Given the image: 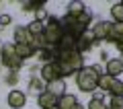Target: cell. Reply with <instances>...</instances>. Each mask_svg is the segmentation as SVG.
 Returning a JSON list of instances; mask_svg holds the SVG:
<instances>
[{"label": "cell", "instance_id": "7a4b0ae2", "mask_svg": "<svg viewBox=\"0 0 123 109\" xmlns=\"http://www.w3.org/2000/svg\"><path fill=\"white\" fill-rule=\"evenodd\" d=\"M57 66H60L62 70V76L66 78V76H72V74H78L80 70L84 68V56L78 52V49H74V52H66V54H60L57 56Z\"/></svg>", "mask_w": 123, "mask_h": 109}, {"label": "cell", "instance_id": "44dd1931", "mask_svg": "<svg viewBox=\"0 0 123 109\" xmlns=\"http://www.w3.org/2000/svg\"><path fill=\"white\" fill-rule=\"evenodd\" d=\"M111 19H113V23H123V4L121 2H115L111 6Z\"/></svg>", "mask_w": 123, "mask_h": 109}, {"label": "cell", "instance_id": "d6a6232c", "mask_svg": "<svg viewBox=\"0 0 123 109\" xmlns=\"http://www.w3.org/2000/svg\"><path fill=\"white\" fill-rule=\"evenodd\" d=\"M121 4H123V0H121Z\"/></svg>", "mask_w": 123, "mask_h": 109}, {"label": "cell", "instance_id": "5bb4252c", "mask_svg": "<svg viewBox=\"0 0 123 109\" xmlns=\"http://www.w3.org/2000/svg\"><path fill=\"white\" fill-rule=\"evenodd\" d=\"M121 72H123V60H121V58H111V60L105 64V74L119 78Z\"/></svg>", "mask_w": 123, "mask_h": 109}, {"label": "cell", "instance_id": "8992f818", "mask_svg": "<svg viewBox=\"0 0 123 109\" xmlns=\"http://www.w3.org/2000/svg\"><path fill=\"white\" fill-rule=\"evenodd\" d=\"M98 89L103 93H109L111 97H123V80L115 78V76L103 74L98 80Z\"/></svg>", "mask_w": 123, "mask_h": 109}, {"label": "cell", "instance_id": "d4e9b609", "mask_svg": "<svg viewBox=\"0 0 123 109\" xmlns=\"http://www.w3.org/2000/svg\"><path fill=\"white\" fill-rule=\"evenodd\" d=\"M107 109H123V97H111Z\"/></svg>", "mask_w": 123, "mask_h": 109}, {"label": "cell", "instance_id": "6da1fadb", "mask_svg": "<svg viewBox=\"0 0 123 109\" xmlns=\"http://www.w3.org/2000/svg\"><path fill=\"white\" fill-rule=\"evenodd\" d=\"M90 21H92V14H90V10H86V13L78 14V17H70V14H66V17L62 19V25H64L66 35H72V37L80 39V37L90 29Z\"/></svg>", "mask_w": 123, "mask_h": 109}, {"label": "cell", "instance_id": "4dcf8cb0", "mask_svg": "<svg viewBox=\"0 0 123 109\" xmlns=\"http://www.w3.org/2000/svg\"><path fill=\"white\" fill-rule=\"evenodd\" d=\"M92 68L97 70V72H98V74H101V76L105 74V72H103V66H101V64H92Z\"/></svg>", "mask_w": 123, "mask_h": 109}, {"label": "cell", "instance_id": "5b68a950", "mask_svg": "<svg viewBox=\"0 0 123 109\" xmlns=\"http://www.w3.org/2000/svg\"><path fill=\"white\" fill-rule=\"evenodd\" d=\"M0 64H4L6 68H10L12 72H18V70L23 68L25 62L17 56V48H14V43H4L2 48H0Z\"/></svg>", "mask_w": 123, "mask_h": 109}, {"label": "cell", "instance_id": "83f0119b", "mask_svg": "<svg viewBox=\"0 0 123 109\" xmlns=\"http://www.w3.org/2000/svg\"><path fill=\"white\" fill-rule=\"evenodd\" d=\"M17 80H18V72H10V74L6 76V82L8 84H17Z\"/></svg>", "mask_w": 123, "mask_h": 109}, {"label": "cell", "instance_id": "ffe728a7", "mask_svg": "<svg viewBox=\"0 0 123 109\" xmlns=\"http://www.w3.org/2000/svg\"><path fill=\"white\" fill-rule=\"evenodd\" d=\"M29 91H31V93H35V95L39 97L41 93L45 91V84H43V80H41V78H35V76H33V78L29 80Z\"/></svg>", "mask_w": 123, "mask_h": 109}, {"label": "cell", "instance_id": "ba28073f", "mask_svg": "<svg viewBox=\"0 0 123 109\" xmlns=\"http://www.w3.org/2000/svg\"><path fill=\"white\" fill-rule=\"evenodd\" d=\"M98 43H101V41H97V37H94V33H92V29H88L86 33H84L82 37L78 39V43H76V49H78V52L84 56V54H88L92 48H94V45H98Z\"/></svg>", "mask_w": 123, "mask_h": 109}, {"label": "cell", "instance_id": "484cf974", "mask_svg": "<svg viewBox=\"0 0 123 109\" xmlns=\"http://www.w3.org/2000/svg\"><path fill=\"white\" fill-rule=\"evenodd\" d=\"M47 19H49V14H47V10H45V6L43 8H39V10H35V21L37 23H47Z\"/></svg>", "mask_w": 123, "mask_h": 109}, {"label": "cell", "instance_id": "603a6c76", "mask_svg": "<svg viewBox=\"0 0 123 109\" xmlns=\"http://www.w3.org/2000/svg\"><path fill=\"white\" fill-rule=\"evenodd\" d=\"M86 109H107L105 99H90L86 103Z\"/></svg>", "mask_w": 123, "mask_h": 109}, {"label": "cell", "instance_id": "e0dca14e", "mask_svg": "<svg viewBox=\"0 0 123 109\" xmlns=\"http://www.w3.org/2000/svg\"><path fill=\"white\" fill-rule=\"evenodd\" d=\"M45 91H49L51 95H55L57 99H60V97H64V95H66V80H64V78L53 80V82L45 84Z\"/></svg>", "mask_w": 123, "mask_h": 109}, {"label": "cell", "instance_id": "4316f807", "mask_svg": "<svg viewBox=\"0 0 123 109\" xmlns=\"http://www.w3.org/2000/svg\"><path fill=\"white\" fill-rule=\"evenodd\" d=\"M12 23V17L10 14H0V27H8Z\"/></svg>", "mask_w": 123, "mask_h": 109}, {"label": "cell", "instance_id": "3957f363", "mask_svg": "<svg viewBox=\"0 0 123 109\" xmlns=\"http://www.w3.org/2000/svg\"><path fill=\"white\" fill-rule=\"evenodd\" d=\"M98 80H101V74L92 66H84L76 74V84L82 93H94L98 91Z\"/></svg>", "mask_w": 123, "mask_h": 109}, {"label": "cell", "instance_id": "30bf717a", "mask_svg": "<svg viewBox=\"0 0 123 109\" xmlns=\"http://www.w3.org/2000/svg\"><path fill=\"white\" fill-rule=\"evenodd\" d=\"M109 43H115L121 54V60H123V23H113V29H111L109 35Z\"/></svg>", "mask_w": 123, "mask_h": 109}, {"label": "cell", "instance_id": "f546056e", "mask_svg": "<svg viewBox=\"0 0 123 109\" xmlns=\"http://www.w3.org/2000/svg\"><path fill=\"white\" fill-rule=\"evenodd\" d=\"M109 60H111V58H109V54H107V52H101V62H105V64H107Z\"/></svg>", "mask_w": 123, "mask_h": 109}, {"label": "cell", "instance_id": "2e32d148", "mask_svg": "<svg viewBox=\"0 0 123 109\" xmlns=\"http://www.w3.org/2000/svg\"><path fill=\"white\" fill-rule=\"evenodd\" d=\"M57 97L51 95L49 91H43L39 97H37V105H39L41 109H49V107H57Z\"/></svg>", "mask_w": 123, "mask_h": 109}, {"label": "cell", "instance_id": "1f68e13d", "mask_svg": "<svg viewBox=\"0 0 123 109\" xmlns=\"http://www.w3.org/2000/svg\"><path fill=\"white\" fill-rule=\"evenodd\" d=\"M49 109H60V107H49Z\"/></svg>", "mask_w": 123, "mask_h": 109}, {"label": "cell", "instance_id": "9a60e30c", "mask_svg": "<svg viewBox=\"0 0 123 109\" xmlns=\"http://www.w3.org/2000/svg\"><path fill=\"white\" fill-rule=\"evenodd\" d=\"M76 43H78V39H76V37H72V35H64V37H62V41L55 45V49H57V54L74 52V49H76Z\"/></svg>", "mask_w": 123, "mask_h": 109}, {"label": "cell", "instance_id": "52a82bcc", "mask_svg": "<svg viewBox=\"0 0 123 109\" xmlns=\"http://www.w3.org/2000/svg\"><path fill=\"white\" fill-rule=\"evenodd\" d=\"M39 78L43 80L45 84L53 82V80H60V78H64V76H62V70H60V66H57V62H49V64H43V66H41Z\"/></svg>", "mask_w": 123, "mask_h": 109}, {"label": "cell", "instance_id": "8fae6325", "mask_svg": "<svg viewBox=\"0 0 123 109\" xmlns=\"http://www.w3.org/2000/svg\"><path fill=\"white\" fill-rule=\"evenodd\" d=\"M6 103H8L10 109H21V107H25V103H27V95L23 91H18V89H12V91L8 93V97H6Z\"/></svg>", "mask_w": 123, "mask_h": 109}, {"label": "cell", "instance_id": "7402d4cb", "mask_svg": "<svg viewBox=\"0 0 123 109\" xmlns=\"http://www.w3.org/2000/svg\"><path fill=\"white\" fill-rule=\"evenodd\" d=\"M29 33L33 35V37H37V35H43V23H37V21H33V23H29Z\"/></svg>", "mask_w": 123, "mask_h": 109}, {"label": "cell", "instance_id": "277c9868", "mask_svg": "<svg viewBox=\"0 0 123 109\" xmlns=\"http://www.w3.org/2000/svg\"><path fill=\"white\" fill-rule=\"evenodd\" d=\"M64 35H66V31H64V25H62V19L49 14L47 23L43 25V37H45V41H47V45L55 48V45L62 41Z\"/></svg>", "mask_w": 123, "mask_h": 109}, {"label": "cell", "instance_id": "9c48e42d", "mask_svg": "<svg viewBox=\"0 0 123 109\" xmlns=\"http://www.w3.org/2000/svg\"><path fill=\"white\" fill-rule=\"evenodd\" d=\"M97 41H109V35H111V29H113V21H98L90 27Z\"/></svg>", "mask_w": 123, "mask_h": 109}, {"label": "cell", "instance_id": "ac0fdd59", "mask_svg": "<svg viewBox=\"0 0 123 109\" xmlns=\"http://www.w3.org/2000/svg\"><path fill=\"white\" fill-rule=\"evenodd\" d=\"M86 4L84 2H80V0H72V2H68V13L66 14H70V17H78V14H82V13H86Z\"/></svg>", "mask_w": 123, "mask_h": 109}, {"label": "cell", "instance_id": "f1b7e54d", "mask_svg": "<svg viewBox=\"0 0 123 109\" xmlns=\"http://www.w3.org/2000/svg\"><path fill=\"white\" fill-rule=\"evenodd\" d=\"M92 99H105V93L98 89V91H94V95H92Z\"/></svg>", "mask_w": 123, "mask_h": 109}, {"label": "cell", "instance_id": "d6986e66", "mask_svg": "<svg viewBox=\"0 0 123 109\" xmlns=\"http://www.w3.org/2000/svg\"><path fill=\"white\" fill-rule=\"evenodd\" d=\"M14 48H17V56L21 58L23 62L35 56V49H33V45H14Z\"/></svg>", "mask_w": 123, "mask_h": 109}, {"label": "cell", "instance_id": "cb8c5ba5", "mask_svg": "<svg viewBox=\"0 0 123 109\" xmlns=\"http://www.w3.org/2000/svg\"><path fill=\"white\" fill-rule=\"evenodd\" d=\"M23 10H39V8H43L45 6V2L43 0H39V2H35V0H33V2H23Z\"/></svg>", "mask_w": 123, "mask_h": 109}, {"label": "cell", "instance_id": "7c38bea8", "mask_svg": "<svg viewBox=\"0 0 123 109\" xmlns=\"http://www.w3.org/2000/svg\"><path fill=\"white\" fill-rule=\"evenodd\" d=\"M57 107H60V109H86L74 95H70V93H66L64 97H60V101H57Z\"/></svg>", "mask_w": 123, "mask_h": 109}, {"label": "cell", "instance_id": "4fadbf2b", "mask_svg": "<svg viewBox=\"0 0 123 109\" xmlns=\"http://www.w3.org/2000/svg\"><path fill=\"white\" fill-rule=\"evenodd\" d=\"M14 45H31V41H33V35L29 33V29L27 27H17L14 29Z\"/></svg>", "mask_w": 123, "mask_h": 109}]
</instances>
